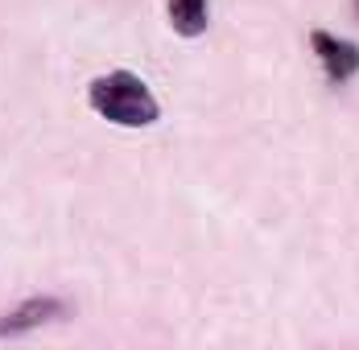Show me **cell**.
<instances>
[{
    "instance_id": "obj_2",
    "label": "cell",
    "mask_w": 359,
    "mask_h": 350,
    "mask_svg": "<svg viewBox=\"0 0 359 350\" xmlns=\"http://www.w3.org/2000/svg\"><path fill=\"white\" fill-rule=\"evenodd\" d=\"M310 46L318 54V62L326 66V78L330 83H347L359 74V46L355 41H343V37L326 34V29H314L310 34Z\"/></svg>"
},
{
    "instance_id": "obj_5",
    "label": "cell",
    "mask_w": 359,
    "mask_h": 350,
    "mask_svg": "<svg viewBox=\"0 0 359 350\" xmlns=\"http://www.w3.org/2000/svg\"><path fill=\"white\" fill-rule=\"evenodd\" d=\"M355 13H359V0H355Z\"/></svg>"
},
{
    "instance_id": "obj_3",
    "label": "cell",
    "mask_w": 359,
    "mask_h": 350,
    "mask_svg": "<svg viewBox=\"0 0 359 350\" xmlns=\"http://www.w3.org/2000/svg\"><path fill=\"white\" fill-rule=\"evenodd\" d=\"M67 314V305L58 301V297H29V301H21L13 314L0 317V342L4 338H17V334H29L37 326H50L54 317Z\"/></svg>"
},
{
    "instance_id": "obj_1",
    "label": "cell",
    "mask_w": 359,
    "mask_h": 350,
    "mask_svg": "<svg viewBox=\"0 0 359 350\" xmlns=\"http://www.w3.org/2000/svg\"><path fill=\"white\" fill-rule=\"evenodd\" d=\"M87 99H91V107H95L108 124H120V128H144V124H153V120L161 115L153 91L144 87V78L133 74V70L100 74V78L87 87Z\"/></svg>"
},
{
    "instance_id": "obj_4",
    "label": "cell",
    "mask_w": 359,
    "mask_h": 350,
    "mask_svg": "<svg viewBox=\"0 0 359 350\" xmlns=\"http://www.w3.org/2000/svg\"><path fill=\"white\" fill-rule=\"evenodd\" d=\"M170 25L178 37H198L207 29V0H170Z\"/></svg>"
}]
</instances>
